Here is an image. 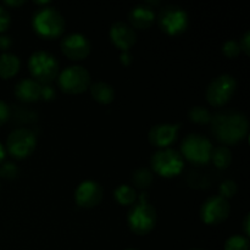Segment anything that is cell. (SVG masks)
<instances>
[{
  "instance_id": "6da1fadb",
  "label": "cell",
  "mask_w": 250,
  "mask_h": 250,
  "mask_svg": "<svg viewBox=\"0 0 250 250\" xmlns=\"http://www.w3.org/2000/svg\"><path fill=\"white\" fill-rule=\"evenodd\" d=\"M211 133L225 144L238 143L249 131L248 117L238 110H222L211 117Z\"/></svg>"
},
{
  "instance_id": "7a4b0ae2",
  "label": "cell",
  "mask_w": 250,
  "mask_h": 250,
  "mask_svg": "<svg viewBox=\"0 0 250 250\" xmlns=\"http://www.w3.org/2000/svg\"><path fill=\"white\" fill-rule=\"evenodd\" d=\"M158 215L156 210L153 205L149 203L148 194L146 192H142L137 197L134 204L131 205L127 214V222L132 232L139 236L149 233L153 231L156 225Z\"/></svg>"
},
{
  "instance_id": "3957f363",
  "label": "cell",
  "mask_w": 250,
  "mask_h": 250,
  "mask_svg": "<svg viewBox=\"0 0 250 250\" xmlns=\"http://www.w3.org/2000/svg\"><path fill=\"white\" fill-rule=\"evenodd\" d=\"M32 26L39 36L55 38L62 34L65 29V19L55 7H39L32 16Z\"/></svg>"
},
{
  "instance_id": "277c9868",
  "label": "cell",
  "mask_w": 250,
  "mask_h": 250,
  "mask_svg": "<svg viewBox=\"0 0 250 250\" xmlns=\"http://www.w3.org/2000/svg\"><path fill=\"white\" fill-rule=\"evenodd\" d=\"M28 68L33 80L41 84H50L59 75L58 60L45 50H37L29 56Z\"/></svg>"
},
{
  "instance_id": "5b68a950",
  "label": "cell",
  "mask_w": 250,
  "mask_h": 250,
  "mask_svg": "<svg viewBox=\"0 0 250 250\" xmlns=\"http://www.w3.org/2000/svg\"><path fill=\"white\" fill-rule=\"evenodd\" d=\"M212 149L214 146L208 137L192 133L183 138L181 143V155L195 165H205L210 161Z\"/></svg>"
},
{
  "instance_id": "8992f818",
  "label": "cell",
  "mask_w": 250,
  "mask_h": 250,
  "mask_svg": "<svg viewBox=\"0 0 250 250\" xmlns=\"http://www.w3.org/2000/svg\"><path fill=\"white\" fill-rule=\"evenodd\" d=\"M158 24L165 33L180 34L187 29L189 20L185 9L178 5H164L158 12Z\"/></svg>"
},
{
  "instance_id": "52a82bcc",
  "label": "cell",
  "mask_w": 250,
  "mask_h": 250,
  "mask_svg": "<svg viewBox=\"0 0 250 250\" xmlns=\"http://www.w3.org/2000/svg\"><path fill=\"white\" fill-rule=\"evenodd\" d=\"M150 164L153 170L160 176L172 177L183 170L185 160L180 151L171 148H163L153 154Z\"/></svg>"
},
{
  "instance_id": "ba28073f",
  "label": "cell",
  "mask_w": 250,
  "mask_h": 250,
  "mask_svg": "<svg viewBox=\"0 0 250 250\" xmlns=\"http://www.w3.org/2000/svg\"><path fill=\"white\" fill-rule=\"evenodd\" d=\"M237 88V81L233 76L229 73H224L215 77L209 83L205 92V97L209 104L212 106H222L229 102L233 97Z\"/></svg>"
},
{
  "instance_id": "9c48e42d",
  "label": "cell",
  "mask_w": 250,
  "mask_h": 250,
  "mask_svg": "<svg viewBox=\"0 0 250 250\" xmlns=\"http://www.w3.org/2000/svg\"><path fill=\"white\" fill-rule=\"evenodd\" d=\"M58 84L63 92L78 94L90 87V75L83 66H68L58 75Z\"/></svg>"
},
{
  "instance_id": "30bf717a",
  "label": "cell",
  "mask_w": 250,
  "mask_h": 250,
  "mask_svg": "<svg viewBox=\"0 0 250 250\" xmlns=\"http://www.w3.org/2000/svg\"><path fill=\"white\" fill-rule=\"evenodd\" d=\"M37 144V137L28 128H16L9 134L6 139V149L10 155L16 159L27 158L33 153Z\"/></svg>"
},
{
  "instance_id": "8fae6325",
  "label": "cell",
  "mask_w": 250,
  "mask_h": 250,
  "mask_svg": "<svg viewBox=\"0 0 250 250\" xmlns=\"http://www.w3.org/2000/svg\"><path fill=\"white\" fill-rule=\"evenodd\" d=\"M231 207L227 199L220 195L208 198L200 207V217L208 225H217L229 217Z\"/></svg>"
},
{
  "instance_id": "7c38bea8",
  "label": "cell",
  "mask_w": 250,
  "mask_h": 250,
  "mask_svg": "<svg viewBox=\"0 0 250 250\" xmlns=\"http://www.w3.org/2000/svg\"><path fill=\"white\" fill-rule=\"evenodd\" d=\"M60 48L68 59L82 60L89 55L92 45H90L89 39L84 34L75 32V33H68L62 37L60 42Z\"/></svg>"
},
{
  "instance_id": "4fadbf2b",
  "label": "cell",
  "mask_w": 250,
  "mask_h": 250,
  "mask_svg": "<svg viewBox=\"0 0 250 250\" xmlns=\"http://www.w3.org/2000/svg\"><path fill=\"white\" fill-rule=\"evenodd\" d=\"M102 186L93 180H85L78 185L75 192V200L82 208L97 207L103 199Z\"/></svg>"
},
{
  "instance_id": "5bb4252c",
  "label": "cell",
  "mask_w": 250,
  "mask_h": 250,
  "mask_svg": "<svg viewBox=\"0 0 250 250\" xmlns=\"http://www.w3.org/2000/svg\"><path fill=\"white\" fill-rule=\"evenodd\" d=\"M180 124H158L149 131L148 138L153 146L160 149L167 148L177 138Z\"/></svg>"
},
{
  "instance_id": "9a60e30c",
  "label": "cell",
  "mask_w": 250,
  "mask_h": 250,
  "mask_svg": "<svg viewBox=\"0 0 250 250\" xmlns=\"http://www.w3.org/2000/svg\"><path fill=\"white\" fill-rule=\"evenodd\" d=\"M110 39L117 48L121 49L122 51H127L136 43L137 34L128 23L117 21L110 28Z\"/></svg>"
},
{
  "instance_id": "2e32d148",
  "label": "cell",
  "mask_w": 250,
  "mask_h": 250,
  "mask_svg": "<svg viewBox=\"0 0 250 250\" xmlns=\"http://www.w3.org/2000/svg\"><path fill=\"white\" fill-rule=\"evenodd\" d=\"M155 11L153 6H149L148 4H138L132 7L131 11L128 12V21L129 26L132 28L137 29H146L153 24L155 21Z\"/></svg>"
},
{
  "instance_id": "e0dca14e",
  "label": "cell",
  "mask_w": 250,
  "mask_h": 250,
  "mask_svg": "<svg viewBox=\"0 0 250 250\" xmlns=\"http://www.w3.org/2000/svg\"><path fill=\"white\" fill-rule=\"evenodd\" d=\"M15 95L21 102H36L42 98V84L33 78H23L15 85Z\"/></svg>"
},
{
  "instance_id": "ac0fdd59",
  "label": "cell",
  "mask_w": 250,
  "mask_h": 250,
  "mask_svg": "<svg viewBox=\"0 0 250 250\" xmlns=\"http://www.w3.org/2000/svg\"><path fill=\"white\" fill-rule=\"evenodd\" d=\"M21 67V60L12 53H2L0 55V77L10 78L16 75Z\"/></svg>"
},
{
  "instance_id": "d6986e66",
  "label": "cell",
  "mask_w": 250,
  "mask_h": 250,
  "mask_svg": "<svg viewBox=\"0 0 250 250\" xmlns=\"http://www.w3.org/2000/svg\"><path fill=\"white\" fill-rule=\"evenodd\" d=\"M90 94L94 98L97 102L102 103V104H109L114 100L115 98V89L111 84L106 82H95L93 84H90L89 87Z\"/></svg>"
},
{
  "instance_id": "ffe728a7",
  "label": "cell",
  "mask_w": 250,
  "mask_h": 250,
  "mask_svg": "<svg viewBox=\"0 0 250 250\" xmlns=\"http://www.w3.org/2000/svg\"><path fill=\"white\" fill-rule=\"evenodd\" d=\"M210 160L212 161V164H214L217 168L225 170V168L229 167L232 163V151L225 146H216V148L212 149Z\"/></svg>"
},
{
  "instance_id": "44dd1931",
  "label": "cell",
  "mask_w": 250,
  "mask_h": 250,
  "mask_svg": "<svg viewBox=\"0 0 250 250\" xmlns=\"http://www.w3.org/2000/svg\"><path fill=\"white\" fill-rule=\"evenodd\" d=\"M154 181L153 172L148 167H139L132 173V183L136 188L143 192L144 189L149 188Z\"/></svg>"
},
{
  "instance_id": "7402d4cb",
  "label": "cell",
  "mask_w": 250,
  "mask_h": 250,
  "mask_svg": "<svg viewBox=\"0 0 250 250\" xmlns=\"http://www.w3.org/2000/svg\"><path fill=\"white\" fill-rule=\"evenodd\" d=\"M115 199L122 205H132L136 203L137 197V190L129 185H120L119 187L115 189L114 192Z\"/></svg>"
},
{
  "instance_id": "603a6c76",
  "label": "cell",
  "mask_w": 250,
  "mask_h": 250,
  "mask_svg": "<svg viewBox=\"0 0 250 250\" xmlns=\"http://www.w3.org/2000/svg\"><path fill=\"white\" fill-rule=\"evenodd\" d=\"M187 182L193 188H207L209 187L211 178L209 173L200 172V171H190L187 176Z\"/></svg>"
},
{
  "instance_id": "cb8c5ba5",
  "label": "cell",
  "mask_w": 250,
  "mask_h": 250,
  "mask_svg": "<svg viewBox=\"0 0 250 250\" xmlns=\"http://www.w3.org/2000/svg\"><path fill=\"white\" fill-rule=\"evenodd\" d=\"M10 117H12V120L19 124H28L37 119V114L23 106H15L14 111L10 109Z\"/></svg>"
},
{
  "instance_id": "d4e9b609",
  "label": "cell",
  "mask_w": 250,
  "mask_h": 250,
  "mask_svg": "<svg viewBox=\"0 0 250 250\" xmlns=\"http://www.w3.org/2000/svg\"><path fill=\"white\" fill-rule=\"evenodd\" d=\"M188 116L192 121L197 122V124H209L211 121V112L204 106H194L189 110Z\"/></svg>"
},
{
  "instance_id": "484cf974",
  "label": "cell",
  "mask_w": 250,
  "mask_h": 250,
  "mask_svg": "<svg viewBox=\"0 0 250 250\" xmlns=\"http://www.w3.org/2000/svg\"><path fill=\"white\" fill-rule=\"evenodd\" d=\"M225 250H249L248 238L241 234L229 237L225 243Z\"/></svg>"
},
{
  "instance_id": "4316f807",
  "label": "cell",
  "mask_w": 250,
  "mask_h": 250,
  "mask_svg": "<svg viewBox=\"0 0 250 250\" xmlns=\"http://www.w3.org/2000/svg\"><path fill=\"white\" fill-rule=\"evenodd\" d=\"M19 175V167L11 161L0 164V178L4 180H14Z\"/></svg>"
},
{
  "instance_id": "83f0119b",
  "label": "cell",
  "mask_w": 250,
  "mask_h": 250,
  "mask_svg": "<svg viewBox=\"0 0 250 250\" xmlns=\"http://www.w3.org/2000/svg\"><path fill=\"white\" fill-rule=\"evenodd\" d=\"M237 189H238V187H237V183L233 180L222 181L221 185L219 186L220 197H222L224 199L232 198L237 193Z\"/></svg>"
},
{
  "instance_id": "f1b7e54d",
  "label": "cell",
  "mask_w": 250,
  "mask_h": 250,
  "mask_svg": "<svg viewBox=\"0 0 250 250\" xmlns=\"http://www.w3.org/2000/svg\"><path fill=\"white\" fill-rule=\"evenodd\" d=\"M222 51L226 56L229 58H236V56L239 55L241 53V46H239V43L237 41H233V39H229V41L225 42V44L222 45Z\"/></svg>"
},
{
  "instance_id": "f546056e",
  "label": "cell",
  "mask_w": 250,
  "mask_h": 250,
  "mask_svg": "<svg viewBox=\"0 0 250 250\" xmlns=\"http://www.w3.org/2000/svg\"><path fill=\"white\" fill-rule=\"evenodd\" d=\"M11 17H10L9 11L5 9L2 5H0V32H5L10 26Z\"/></svg>"
},
{
  "instance_id": "4dcf8cb0",
  "label": "cell",
  "mask_w": 250,
  "mask_h": 250,
  "mask_svg": "<svg viewBox=\"0 0 250 250\" xmlns=\"http://www.w3.org/2000/svg\"><path fill=\"white\" fill-rule=\"evenodd\" d=\"M10 119V107L5 102L0 100V126Z\"/></svg>"
},
{
  "instance_id": "1f68e13d",
  "label": "cell",
  "mask_w": 250,
  "mask_h": 250,
  "mask_svg": "<svg viewBox=\"0 0 250 250\" xmlns=\"http://www.w3.org/2000/svg\"><path fill=\"white\" fill-rule=\"evenodd\" d=\"M239 46H241V50H243L247 55L250 54V32L246 31L244 32L243 37L241 38L239 42Z\"/></svg>"
},
{
  "instance_id": "d6a6232c",
  "label": "cell",
  "mask_w": 250,
  "mask_h": 250,
  "mask_svg": "<svg viewBox=\"0 0 250 250\" xmlns=\"http://www.w3.org/2000/svg\"><path fill=\"white\" fill-rule=\"evenodd\" d=\"M55 97V90L50 84H42V98L45 100H50Z\"/></svg>"
},
{
  "instance_id": "836d02e7",
  "label": "cell",
  "mask_w": 250,
  "mask_h": 250,
  "mask_svg": "<svg viewBox=\"0 0 250 250\" xmlns=\"http://www.w3.org/2000/svg\"><path fill=\"white\" fill-rule=\"evenodd\" d=\"M11 37L7 36V34H1L0 36V50H4L6 53V50L11 46Z\"/></svg>"
},
{
  "instance_id": "e575fe53",
  "label": "cell",
  "mask_w": 250,
  "mask_h": 250,
  "mask_svg": "<svg viewBox=\"0 0 250 250\" xmlns=\"http://www.w3.org/2000/svg\"><path fill=\"white\" fill-rule=\"evenodd\" d=\"M243 231H244V234H246V237L248 238L250 236V215L249 214H247L243 220Z\"/></svg>"
},
{
  "instance_id": "d590c367",
  "label": "cell",
  "mask_w": 250,
  "mask_h": 250,
  "mask_svg": "<svg viewBox=\"0 0 250 250\" xmlns=\"http://www.w3.org/2000/svg\"><path fill=\"white\" fill-rule=\"evenodd\" d=\"M120 59H121V62L124 63V65H129V63H131V61H132V56H131V54L128 53V50L122 51Z\"/></svg>"
},
{
  "instance_id": "8d00e7d4",
  "label": "cell",
  "mask_w": 250,
  "mask_h": 250,
  "mask_svg": "<svg viewBox=\"0 0 250 250\" xmlns=\"http://www.w3.org/2000/svg\"><path fill=\"white\" fill-rule=\"evenodd\" d=\"M4 4L10 5V6H19V5L24 4V1L23 0H16V1H15V0H5Z\"/></svg>"
},
{
  "instance_id": "74e56055",
  "label": "cell",
  "mask_w": 250,
  "mask_h": 250,
  "mask_svg": "<svg viewBox=\"0 0 250 250\" xmlns=\"http://www.w3.org/2000/svg\"><path fill=\"white\" fill-rule=\"evenodd\" d=\"M5 155H6V150H5L4 146H2V144L0 143V164H1L2 161H4Z\"/></svg>"
},
{
  "instance_id": "f35d334b",
  "label": "cell",
  "mask_w": 250,
  "mask_h": 250,
  "mask_svg": "<svg viewBox=\"0 0 250 250\" xmlns=\"http://www.w3.org/2000/svg\"><path fill=\"white\" fill-rule=\"evenodd\" d=\"M34 4L44 5V6H46V5H48V4H50V1H48V0H45V1H34Z\"/></svg>"
},
{
  "instance_id": "ab89813d",
  "label": "cell",
  "mask_w": 250,
  "mask_h": 250,
  "mask_svg": "<svg viewBox=\"0 0 250 250\" xmlns=\"http://www.w3.org/2000/svg\"><path fill=\"white\" fill-rule=\"evenodd\" d=\"M126 250H137V249H132V248H129V249H126Z\"/></svg>"
},
{
  "instance_id": "60d3db41",
  "label": "cell",
  "mask_w": 250,
  "mask_h": 250,
  "mask_svg": "<svg viewBox=\"0 0 250 250\" xmlns=\"http://www.w3.org/2000/svg\"><path fill=\"white\" fill-rule=\"evenodd\" d=\"M190 250H203V249H190Z\"/></svg>"
}]
</instances>
